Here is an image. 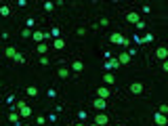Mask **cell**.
<instances>
[{"label":"cell","instance_id":"cell-1","mask_svg":"<svg viewBox=\"0 0 168 126\" xmlns=\"http://www.w3.org/2000/svg\"><path fill=\"white\" fill-rule=\"evenodd\" d=\"M109 42H111V44H118V46H128L130 44V40L124 38L122 34H118V32H114V34L109 36Z\"/></svg>","mask_w":168,"mask_h":126},{"label":"cell","instance_id":"cell-2","mask_svg":"<svg viewBox=\"0 0 168 126\" xmlns=\"http://www.w3.org/2000/svg\"><path fill=\"white\" fill-rule=\"evenodd\" d=\"M143 91H145L143 82H132V84H130V92H132V95H143Z\"/></svg>","mask_w":168,"mask_h":126},{"label":"cell","instance_id":"cell-3","mask_svg":"<svg viewBox=\"0 0 168 126\" xmlns=\"http://www.w3.org/2000/svg\"><path fill=\"white\" fill-rule=\"evenodd\" d=\"M126 21L128 23H132V25H137V23L141 21V15L137 11H130V13H126Z\"/></svg>","mask_w":168,"mask_h":126},{"label":"cell","instance_id":"cell-4","mask_svg":"<svg viewBox=\"0 0 168 126\" xmlns=\"http://www.w3.org/2000/svg\"><path fill=\"white\" fill-rule=\"evenodd\" d=\"M107 122H109L107 114H103V112H99V114L95 116V124H99V126H105Z\"/></svg>","mask_w":168,"mask_h":126},{"label":"cell","instance_id":"cell-5","mask_svg":"<svg viewBox=\"0 0 168 126\" xmlns=\"http://www.w3.org/2000/svg\"><path fill=\"white\" fill-rule=\"evenodd\" d=\"M109 95H111V92H109L107 86H99V88H97V99H105V101H107Z\"/></svg>","mask_w":168,"mask_h":126},{"label":"cell","instance_id":"cell-6","mask_svg":"<svg viewBox=\"0 0 168 126\" xmlns=\"http://www.w3.org/2000/svg\"><path fill=\"white\" fill-rule=\"evenodd\" d=\"M156 57L164 61V59L168 57V48H166V46H158V48H156Z\"/></svg>","mask_w":168,"mask_h":126},{"label":"cell","instance_id":"cell-7","mask_svg":"<svg viewBox=\"0 0 168 126\" xmlns=\"http://www.w3.org/2000/svg\"><path fill=\"white\" fill-rule=\"evenodd\" d=\"M130 61H132V59H130L128 53H120V55H118V63H120V65H128Z\"/></svg>","mask_w":168,"mask_h":126},{"label":"cell","instance_id":"cell-8","mask_svg":"<svg viewBox=\"0 0 168 126\" xmlns=\"http://www.w3.org/2000/svg\"><path fill=\"white\" fill-rule=\"evenodd\" d=\"M93 107H95V109H101V112H103V109L107 107V101H105V99H95V101H93Z\"/></svg>","mask_w":168,"mask_h":126},{"label":"cell","instance_id":"cell-9","mask_svg":"<svg viewBox=\"0 0 168 126\" xmlns=\"http://www.w3.org/2000/svg\"><path fill=\"white\" fill-rule=\"evenodd\" d=\"M154 122H156L158 126H166V124H168L166 116H162V114H156V116H154Z\"/></svg>","mask_w":168,"mask_h":126},{"label":"cell","instance_id":"cell-10","mask_svg":"<svg viewBox=\"0 0 168 126\" xmlns=\"http://www.w3.org/2000/svg\"><path fill=\"white\" fill-rule=\"evenodd\" d=\"M36 51H38V55H40V57H44V55L48 53V44H46V42H40V44L36 46Z\"/></svg>","mask_w":168,"mask_h":126},{"label":"cell","instance_id":"cell-11","mask_svg":"<svg viewBox=\"0 0 168 126\" xmlns=\"http://www.w3.org/2000/svg\"><path fill=\"white\" fill-rule=\"evenodd\" d=\"M57 76H59V78H63V80H65V78L70 76V69L65 67V65H59V67H57Z\"/></svg>","mask_w":168,"mask_h":126},{"label":"cell","instance_id":"cell-12","mask_svg":"<svg viewBox=\"0 0 168 126\" xmlns=\"http://www.w3.org/2000/svg\"><path fill=\"white\" fill-rule=\"evenodd\" d=\"M53 46H55L57 51H63V48H65V40H63V38H55V40H53Z\"/></svg>","mask_w":168,"mask_h":126},{"label":"cell","instance_id":"cell-13","mask_svg":"<svg viewBox=\"0 0 168 126\" xmlns=\"http://www.w3.org/2000/svg\"><path fill=\"white\" fill-rule=\"evenodd\" d=\"M9 122H13V124H17V126H21V122H19V114H17V112H11V114H9Z\"/></svg>","mask_w":168,"mask_h":126},{"label":"cell","instance_id":"cell-14","mask_svg":"<svg viewBox=\"0 0 168 126\" xmlns=\"http://www.w3.org/2000/svg\"><path fill=\"white\" fill-rule=\"evenodd\" d=\"M72 69L76 71V74H80V71L84 69V63H82V61H74V63H72Z\"/></svg>","mask_w":168,"mask_h":126},{"label":"cell","instance_id":"cell-15","mask_svg":"<svg viewBox=\"0 0 168 126\" xmlns=\"http://www.w3.org/2000/svg\"><path fill=\"white\" fill-rule=\"evenodd\" d=\"M25 95H27V97H38V88L36 86H27V88H25Z\"/></svg>","mask_w":168,"mask_h":126},{"label":"cell","instance_id":"cell-16","mask_svg":"<svg viewBox=\"0 0 168 126\" xmlns=\"http://www.w3.org/2000/svg\"><path fill=\"white\" fill-rule=\"evenodd\" d=\"M32 38H34V42H38V44H40V42L44 40V32H34V34H32Z\"/></svg>","mask_w":168,"mask_h":126},{"label":"cell","instance_id":"cell-17","mask_svg":"<svg viewBox=\"0 0 168 126\" xmlns=\"http://www.w3.org/2000/svg\"><path fill=\"white\" fill-rule=\"evenodd\" d=\"M103 82H105V84H114V82H116V78H114V74H103Z\"/></svg>","mask_w":168,"mask_h":126},{"label":"cell","instance_id":"cell-18","mask_svg":"<svg viewBox=\"0 0 168 126\" xmlns=\"http://www.w3.org/2000/svg\"><path fill=\"white\" fill-rule=\"evenodd\" d=\"M19 116H23V118H30V116H32V109H30L27 105H23V107L19 109Z\"/></svg>","mask_w":168,"mask_h":126},{"label":"cell","instance_id":"cell-19","mask_svg":"<svg viewBox=\"0 0 168 126\" xmlns=\"http://www.w3.org/2000/svg\"><path fill=\"white\" fill-rule=\"evenodd\" d=\"M120 63H118V59H111V61H105V67L107 69H114V67H118Z\"/></svg>","mask_w":168,"mask_h":126},{"label":"cell","instance_id":"cell-20","mask_svg":"<svg viewBox=\"0 0 168 126\" xmlns=\"http://www.w3.org/2000/svg\"><path fill=\"white\" fill-rule=\"evenodd\" d=\"M4 55H6V57H9V59H15V55H17V51H15L13 46H9V48L4 51Z\"/></svg>","mask_w":168,"mask_h":126},{"label":"cell","instance_id":"cell-21","mask_svg":"<svg viewBox=\"0 0 168 126\" xmlns=\"http://www.w3.org/2000/svg\"><path fill=\"white\" fill-rule=\"evenodd\" d=\"M0 15H2V17H9V15H11V9H9L6 4H4V6H0Z\"/></svg>","mask_w":168,"mask_h":126},{"label":"cell","instance_id":"cell-22","mask_svg":"<svg viewBox=\"0 0 168 126\" xmlns=\"http://www.w3.org/2000/svg\"><path fill=\"white\" fill-rule=\"evenodd\" d=\"M158 114L166 116V114H168V105H166V103H162V105H160V107H158Z\"/></svg>","mask_w":168,"mask_h":126},{"label":"cell","instance_id":"cell-23","mask_svg":"<svg viewBox=\"0 0 168 126\" xmlns=\"http://www.w3.org/2000/svg\"><path fill=\"white\" fill-rule=\"evenodd\" d=\"M13 61H17L19 65H21V63H25V59H23V55H21V53H17V55H15V59H13Z\"/></svg>","mask_w":168,"mask_h":126},{"label":"cell","instance_id":"cell-24","mask_svg":"<svg viewBox=\"0 0 168 126\" xmlns=\"http://www.w3.org/2000/svg\"><path fill=\"white\" fill-rule=\"evenodd\" d=\"M53 9H55V2H44V11H53Z\"/></svg>","mask_w":168,"mask_h":126},{"label":"cell","instance_id":"cell-25","mask_svg":"<svg viewBox=\"0 0 168 126\" xmlns=\"http://www.w3.org/2000/svg\"><path fill=\"white\" fill-rule=\"evenodd\" d=\"M44 122H46V118H44V116H38V118H36V124L38 126H42Z\"/></svg>","mask_w":168,"mask_h":126},{"label":"cell","instance_id":"cell-26","mask_svg":"<svg viewBox=\"0 0 168 126\" xmlns=\"http://www.w3.org/2000/svg\"><path fill=\"white\" fill-rule=\"evenodd\" d=\"M21 36H23V38H32V30H27V27H25L23 32H21Z\"/></svg>","mask_w":168,"mask_h":126},{"label":"cell","instance_id":"cell-27","mask_svg":"<svg viewBox=\"0 0 168 126\" xmlns=\"http://www.w3.org/2000/svg\"><path fill=\"white\" fill-rule=\"evenodd\" d=\"M134 27H137V30H145V27H147V23H145V21H139Z\"/></svg>","mask_w":168,"mask_h":126},{"label":"cell","instance_id":"cell-28","mask_svg":"<svg viewBox=\"0 0 168 126\" xmlns=\"http://www.w3.org/2000/svg\"><path fill=\"white\" fill-rule=\"evenodd\" d=\"M25 25H27V30H32V27H34V19H32V17H30V19H27V21H25Z\"/></svg>","mask_w":168,"mask_h":126},{"label":"cell","instance_id":"cell-29","mask_svg":"<svg viewBox=\"0 0 168 126\" xmlns=\"http://www.w3.org/2000/svg\"><path fill=\"white\" fill-rule=\"evenodd\" d=\"M151 40H154V36H151V34H145V38L141 40V42H151Z\"/></svg>","mask_w":168,"mask_h":126},{"label":"cell","instance_id":"cell-30","mask_svg":"<svg viewBox=\"0 0 168 126\" xmlns=\"http://www.w3.org/2000/svg\"><path fill=\"white\" fill-rule=\"evenodd\" d=\"M99 25H101V27H105V25H109V19H105V17H103V19L99 21Z\"/></svg>","mask_w":168,"mask_h":126},{"label":"cell","instance_id":"cell-31","mask_svg":"<svg viewBox=\"0 0 168 126\" xmlns=\"http://www.w3.org/2000/svg\"><path fill=\"white\" fill-rule=\"evenodd\" d=\"M78 36H86V27H78V32H76Z\"/></svg>","mask_w":168,"mask_h":126},{"label":"cell","instance_id":"cell-32","mask_svg":"<svg viewBox=\"0 0 168 126\" xmlns=\"http://www.w3.org/2000/svg\"><path fill=\"white\" fill-rule=\"evenodd\" d=\"M46 95H48V99H55V95H57V92L53 91V88H48V92H46Z\"/></svg>","mask_w":168,"mask_h":126},{"label":"cell","instance_id":"cell-33","mask_svg":"<svg viewBox=\"0 0 168 126\" xmlns=\"http://www.w3.org/2000/svg\"><path fill=\"white\" fill-rule=\"evenodd\" d=\"M40 63H42V65H48V57H46V55H44V57H40Z\"/></svg>","mask_w":168,"mask_h":126},{"label":"cell","instance_id":"cell-34","mask_svg":"<svg viewBox=\"0 0 168 126\" xmlns=\"http://www.w3.org/2000/svg\"><path fill=\"white\" fill-rule=\"evenodd\" d=\"M74 126H84V124H80V122H78V124H74Z\"/></svg>","mask_w":168,"mask_h":126},{"label":"cell","instance_id":"cell-35","mask_svg":"<svg viewBox=\"0 0 168 126\" xmlns=\"http://www.w3.org/2000/svg\"><path fill=\"white\" fill-rule=\"evenodd\" d=\"M90 126H99V124H95V122H93V124H90Z\"/></svg>","mask_w":168,"mask_h":126},{"label":"cell","instance_id":"cell-36","mask_svg":"<svg viewBox=\"0 0 168 126\" xmlns=\"http://www.w3.org/2000/svg\"><path fill=\"white\" fill-rule=\"evenodd\" d=\"M21 126H30V124H21Z\"/></svg>","mask_w":168,"mask_h":126},{"label":"cell","instance_id":"cell-37","mask_svg":"<svg viewBox=\"0 0 168 126\" xmlns=\"http://www.w3.org/2000/svg\"><path fill=\"white\" fill-rule=\"evenodd\" d=\"M118 126H120V124H118Z\"/></svg>","mask_w":168,"mask_h":126}]
</instances>
